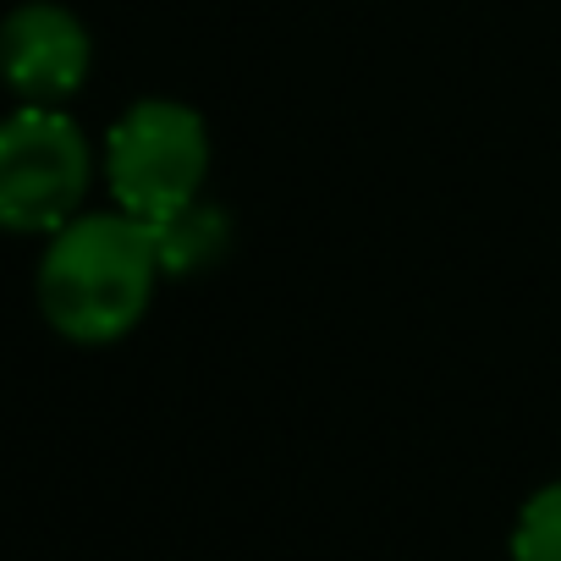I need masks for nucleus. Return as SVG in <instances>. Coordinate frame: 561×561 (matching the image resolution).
Listing matches in <instances>:
<instances>
[{
    "mask_svg": "<svg viewBox=\"0 0 561 561\" xmlns=\"http://www.w3.org/2000/svg\"><path fill=\"white\" fill-rule=\"evenodd\" d=\"M512 561H561V479L523 501L512 528Z\"/></svg>",
    "mask_w": 561,
    "mask_h": 561,
    "instance_id": "nucleus-6",
    "label": "nucleus"
},
{
    "mask_svg": "<svg viewBox=\"0 0 561 561\" xmlns=\"http://www.w3.org/2000/svg\"><path fill=\"white\" fill-rule=\"evenodd\" d=\"M94 45L83 18L56 0H28L0 23V78L23 105H61L89 83Z\"/></svg>",
    "mask_w": 561,
    "mask_h": 561,
    "instance_id": "nucleus-4",
    "label": "nucleus"
},
{
    "mask_svg": "<svg viewBox=\"0 0 561 561\" xmlns=\"http://www.w3.org/2000/svg\"><path fill=\"white\" fill-rule=\"evenodd\" d=\"M209 176V127L182 100H138L105 138V182L122 215L154 226L187 209Z\"/></svg>",
    "mask_w": 561,
    "mask_h": 561,
    "instance_id": "nucleus-3",
    "label": "nucleus"
},
{
    "mask_svg": "<svg viewBox=\"0 0 561 561\" xmlns=\"http://www.w3.org/2000/svg\"><path fill=\"white\" fill-rule=\"evenodd\" d=\"M160 275V248L144 220L122 209H89L67 220L39 259V309L56 336L105 347L149 314Z\"/></svg>",
    "mask_w": 561,
    "mask_h": 561,
    "instance_id": "nucleus-1",
    "label": "nucleus"
},
{
    "mask_svg": "<svg viewBox=\"0 0 561 561\" xmlns=\"http://www.w3.org/2000/svg\"><path fill=\"white\" fill-rule=\"evenodd\" d=\"M94 154L61 105H23L0 116V231L56 237L83 215Z\"/></svg>",
    "mask_w": 561,
    "mask_h": 561,
    "instance_id": "nucleus-2",
    "label": "nucleus"
},
{
    "mask_svg": "<svg viewBox=\"0 0 561 561\" xmlns=\"http://www.w3.org/2000/svg\"><path fill=\"white\" fill-rule=\"evenodd\" d=\"M149 231H154V248H160V270H165V275L209 270V264L226 253V242H231L226 209H220V204H204V198H193L187 209H176V215H165V220H154Z\"/></svg>",
    "mask_w": 561,
    "mask_h": 561,
    "instance_id": "nucleus-5",
    "label": "nucleus"
}]
</instances>
